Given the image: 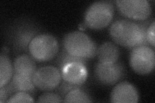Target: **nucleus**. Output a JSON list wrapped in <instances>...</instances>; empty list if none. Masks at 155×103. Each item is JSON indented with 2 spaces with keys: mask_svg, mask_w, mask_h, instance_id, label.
<instances>
[{
  "mask_svg": "<svg viewBox=\"0 0 155 103\" xmlns=\"http://www.w3.org/2000/svg\"><path fill=\"white\" fill-rule=\"evenodd\" d=\"M12 64L14 73L32 77L37 70L36 61L30 55L25 53L19 55L14 59Z\"/></svg>",
  "mask_w": 155,
  "mask_h": 103,
  "instance_id": "13",
  "label": "nucleus"
},
{
  "mask_svg": "<svg viewBox=\"0 0 155 103\" xmlns=\"http://www.w3.org/2000/svg\"><path fill=\"white\" fill-rule=\"evenodd\" d=\"M126 74L125 67L122 62L105 64L98 62L96 64L94 76L100 84L113 86L123 79Z\"/></svg>",
  "mask_w": 155,
  "mask_h": 103,
  "instance_id": "8",
  "label": "nucleus"
},
{
  "mask_svg": "<svg viewBox=\"0 0 155 103\" xmlns=\"http://www.w3.org/2000/svg\"><path fill=\"white\" fill-rule=\"evenodd\" d=\"M114 14V4L110 1H99L92 3L84 14L87 27L93 30H101L112 21Z\"/></svg>",
  "mask_w": 155,
  "mask_h": 103,
  "instance_id": "4",
  "label": "nucleus"
},
{
  "mask_svg": "<svg viewBox=\"0 0 155 103\" xmlns=\"http://www.w3.org/2000/svg\"><path fill=\"white\" fill-rule=\"evenodd\" d=\"M110 99L114 103H137L139 94L136 87L127 81L117 83L110 93Z\"/></svg>",
  "mask_w": 155,
  "mask_h": 103,
  "instance_id": "10",
  "label": "nucleus"
},
{
  "mask_svg": "<svg viewBox=\"0 0 155 103\" xmlns=\"http://www.w3.org/2000/svg\"><path fill=\"white\" fill-rule=\"evenodd\" d=\"M41 32V27L35 21L22 17L9 24L6 29L5 37L14 52H27L32 40Z\"/></svg>",
  "mask_w": 155,
  "mask_h": 103,
  "instance_id": "2",
  "label": "nucleus"
},
{
  "mask_svg": "<svg viewBox=\"0 0 155 103\" xmlns=\"http://www.w3.org/2000/svg\"><path fill=\"white\" fill-rule=\"evenodd\" d=\"M59 50L60 45L56 37L47 33H41L36 36L28 47L29 55L38 62L53 60Z\"/></svg>",
  "mask_w": 155,
  "mask_h": 103,
  "instance_id": "5",
  "label": "nucleus"
},
{
  "mask_svg": "<svg viewBox=\"0 0 155 103\" xmlns=\"http://www.w3.org/2000/svg\"><path fill=\"white\" fill-rule=\"evenodd\" d=\"M14 93L18 92H32L35 90V86L32 81V77L25 75L14 73L9 82Z\"/></svg>",
  "mask_w": 155,
  "mask_h": 103,
  "instance_id": "14",
  "label": "nucleus"
},
{
  "mask_svg": "<svg viewBox=\"0 0 155 103\" xmlns=\"http://www.w3.org/2000/svg\"><path fill=\"white\" fill-rule=\"evenodd\" d=\"M38 102H62L64 99L57 93L46 92L38 97Z\"/></svg>",
  "mask_w": 155,
  "mask_h": 103,
  "instance_id": "18",
  "label": "nucleus"
},
{
  "mask_svg": "<svg viewBox=\"0 0 155 103\" xmlns=\"http://www.w3.org/2000/svg\"><path fill=\"white\" fill-rule=\"evenodd\" d=\"M0 88V102H7L8 99L14 94L13 92L7 85Z\"/></svg>",
  "mask_w": 155,
  "mask_h": 103,
  "instance_id": "22",
  "label": "nucleus"
},
{
  "mask_svg": "<svg viewBox=\"0 0 155 103\" xmlns=\"http://www.w3.org/2000/svg\"><path fill=\"white\" fill-rule=\"evenodd\" d=\"M115 3L118 12L130 20L145 21L151 15V5L147 0H117Z\"/></svg>",
  "mask_w": 155,
  "mask_h": 103,
  "instance_id": "7",
  "label": "nucleus"
},
{
  "mask_svg": "<svg viewBox=\"0 0 155 103\" xmlns=\"http://www.w3.org/2000/svg\"><path fill=\"white\" fill-rule=\"evenodd\" d=\"M130 66L140 75L151 73L155 66L154 48L150 46H140L132 49L129 57Z\"/></svg>",
  "mask_w": 155,
  "mask_h": 103,
  "instance_id": "6",
  "label": "nucleus"
},
{
  "mask_svg": "<svg viewBox=\"0 0 155 103\" xmlns=\"http://www.w3.org/2000/svg\"><path fill=\"white\" fill-rule=\"evenodd\" d=\"M87 60L84 58H80L71 55L65 49L62 47L61 50L59 51L54 60V64L57 68L61 71L65 65L72 63H80L86 65Z\"/></svg>",
  "mask_w": 155,
  "mask_h": 103,
  "instance_id": "16",
  "label": "nucleus"
},
{
  "mask_svg": "<svg viewBox=\"0 0 155 103\" xmlns=\"http://www.w3.org/2000/svg\"><path fill=\"white\" fill-rule=\"evenodd\" d=\"M32 81L37 89L44 92L56 90L62 81L60 70L53 66L37 68L32 76Z\"/></svg>",
  "mask_w": 155,
  "mask_h": 103,
  "instance_id": "9",
  "label": "nucleus"
},
{
  "mask_svg": "<svg viewBox=\"0 0 155 103\" xmlns=\"http://www.w3.org/2000/svg\"><path fill=\"white\" fill-rule=\"evenodd\" d=\"M64 102H92L89 95L81 87L71 90L64 98Z\"/></svg>",
  "mask_w": 155,
  "mask_h": 103,
  "instance_id": "17",
  "label": "nucleus"
},
{
  "mask_svg": "<svg viewBox=\"0 0 155 103\" xmlns=\"http://www.w3.org/2000/svg\"><path fill=\"white\" fill-rule=\"evenodd\" d=\"M62 80L71 85L81 86L88 77L85 65L80 63H72L65 65L61 71Z\"/></svg>",
  "mask_w": 155,
  "mask_h": 103,
  "instance_id": "11",
  "label": "nucleus"
},
{
  "mask_svg": "<svg viewBox=\"0 0 155 103\" xmlns=\"http://www.w3.org/2000/svg\"><path fill=\"white\" fill-rule=\"evenodd\" d=\"M154 28H155V22L153 20L151 23L149 24V27L147 29L146 32V37L147 40L150 46H151L152 48H154L155 46V39H154Z\"/></svg>",
  "mask_w": 155,
  "mask_h": 103,
  "instance_id": "21",
  "label": "nucleus"
},
{
  "mask_svg": "<svg viewBox=\"0 0 155 103\" xmlns=\"http://www.w3.org/2000/svg\"><path fill=\"white\" fill-rule=\"evenodd\" d=\"M14 75L13 64L6 53L0 56V87L7 85Z\"/></svg>",
  "mask_w": 155,
  "mask_h": 103,
  "instance_id": "15",
  "label": "nucleus"
},
{
  "mask_svg": "<svg viewBox=\"0 0 155 103\" xmlns=\"http://www.w3.org/2000/svg\"><path fill=\"white\" fill-rule=\"evenodd\" d=\"M81 86H77L75 85H72L69 84L65 81L63 80L60 83V85L58 86V88L56 89V93L59 94L63 99L65 97V96L69 93L71 90L74 89V88H79Z\"/></svg>",
  "mask_w": 155,
  "mask_h": 103,
  "instance_id": "20",
  "label": "nucleus"
},
{
  "mask_svg": "<svg viewBox=\"0 0 155 103\" xmlns=\"http://www.w3.org/2000/svg\"><path fill=\"white\" fill-rule=\"evenodd\" d=\"M149 20L136 21L120 19L114 21L109 28V34L113 41L125 48L132 49L140 46H150L146 32Z\"/></svg>",
  "mask_w": 155,
  "mask_h": 103,
  "instance_id": "1",
  "label": "nucleus"
},
{
  "mask_svg": "<svg viewBox=\"0 0 155 103\" xmlns=\"http://www.w3.org/2000/svg\"><path fill=\"white\" fill-rule=\"evenodd\" d=\"M62 46L71 55L89 60L96 56L98 47L86 34L74 31L67 34L63 38Z\"/></svg>",
  "mask_w": 155,
  "mask_h": 103,
  "instance_id": "3",
  "label": "nucleus"
},
{
  "mask_svg": "<svg viewBox=\"0 0 155 103\" xmlns=\"http://www.w3.org/2000/svg\"><path fill=\"white\" fill-rule=\"evenodd\" d=\"M31 95L25 92H18L14 94L7 101V102H34Z\"/></svg>",
  "mask_w": 155,
  "mask_h": 103,
  "instance_id": "19",
  "label": "nucleus"
},
{
  "mask_svg": "<svg viewBox=\"0 0 155 103\" xmlns=\"http://www.w3.org/2000/svg\"><path fill=\"white\" fill-rule=\"evenodd\" d=\"M96 56L98 62L105 64H113L119 61L120 50L115 43L107 41L98 47Z\"/></svg>",
  "mask_w": 155,
  "mask_h": 103,
  "instance_id": "12",
  "label": "nucleus"
}]
</instances>
